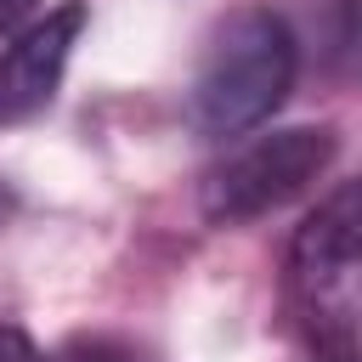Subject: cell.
Returning a JSON list of instances; mask_svg holds the SVG:
<instances>
[{
  "mask_svg": "<svg viewBox=\"0 0 362 362\" xmlns=\"http://www.w3.org/2000/svg\"><path fill=\"white\" fill-rule=\"evenodd\" d=\"M294 68H300V51H294V34L277 11H266V6L226 11L215 23V34L198 57L192 90H187L192 130L209 141L255 130L260 119H272L283 107Z\"/></svg>",
  "mask_w": 362,
  "mask_h": 362,
  "instance_id": "obj_1",
  "label": "cell"
},
{
  "mask_svg": "<svg viewBox=\"0 0 362 362\" xmlns=\"http://www.w3.org/2000/svg\"><path fill=\"white\" fill-rule=\"evenodd\" d=\"M79 28H85V6H62V11H45L40 23H28L0 51V124H28L57 102Z\"/></svg>",
  "mask_w": 362,
  "mask_h": 362,
  "instance_id": "obj_4",
  "label": "cell"
},
{
  "mask_svg": "<svg viewBox=\"0 0 362 362\" xmlns=\"http://www.w3.org/2000/svg\"><path fill=\"white\" fill-rule=\"evenodd\" d=\"M339 153V136L328 124H288V130H272V136H255L249 147L226 153L204 187H198V204L215 226H243V221H260L272 209H283L288 198H300Z\"/></svg>",
  "mask_w": 362,
  "mask_h": 362,
  "instance_id": "obj_2",
  "label": "cell"
},
{
  "mask_svg": "<svg viewBox=\"0 0 362 362\" xmlns=\"http://www.w3.org/2000/svg\"><path fill=\"white\" fill-rule=\"evenodd\" d=\"M288 277L317 334L339 345V356H351V334H356V187L351 181H339L294 232Z\"/></svg>",
  "mask_w": 362,
  "mask_h": 362,
  "instance_id": "obj_3",
  "label": "cell"
},
{
  "mask_svg": "<svg viewBox=\"0 0 362 362\" xmlns=\"http://www.w3.org/2000/svg\"><path fill=\"white\" fill-rule=\"evenodd\" d=\"M334 362H351V356H334Z\"/></svg>",
  "mask_w": 362,
  "mask_h": 362,
  "instance_id": "obj_9",
  "label": "cell"
},
{
  "mask_svg": "<svg viewBox=\"0 0 362 362\" xmlns=\"http://www.w3.org/2000/svg\"><path fill=\"white\" fill-rule=\"evenodd\" d=\"M6 209H11V198H6V187H0V221H6Z\"/></svg>",
  "mask_w": 362,
  "mask_h": 362,
  "instance_id": "obj_8",
  "label": "cell"
},
{
  "mask_svg": "<svg viewBox=\"0 0 362 362\" xmlns=\"http://www.w3.org/2000/svg\"><path fill=\"white\" fill-rule=\"evenodd\" d=\"M0 362H40L34 339H28L17 322H0Z\"/></svg>",
  "mask_w": 362,
  "mask_h": 362,
  "instance_id": "obj_6",
  "label": "cell"
},
{
  "mask_svg": "<svg viewBox=\"0 0 362 362\" xmlns=\"http://www.w3.org/2000/svg\"><path fill=\"white\" fill-rule=\"evenodd\" d=\"M28 11H34V0H0V34H6V28H17Z\"/></svg>",
  "mask_w": 362,
  "mask_h": 362,
  "instance_id": "obj_7",
  "label": "cell"
},
{
  "mask_svg": "<svg viewBox=\"0 0 362 362\" xmlns=\"http://www.w3.org/2000/svg\"><path fill=\"white\" fill-rule=\"evenodd\" d=\"M51 362H141V351L124 345V339H107V334H79V339H68Z\"/></svg>",
  "mask_w": 362,
  "mask_h": 362,
  "instance_id": "obj_5",
  "label": "cell"
}]
</instances>
